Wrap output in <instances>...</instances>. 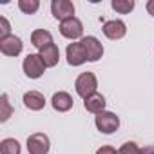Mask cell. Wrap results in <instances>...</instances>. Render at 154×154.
<instances>
[{"label": "cell", "mask_w": 154, "mask_h": 154, "mask_svg": "<svg viewBox=\"0 0 154 154\" xmlns=\"http://www.w3.org/2000/svg\"><path fill=\"white\" fill-rule=\"evenodd\" d=\"M96 87H98V80H96L94 72H91V71L82 72L78 78H76V82H74L76 93H78V96H82L84 100L89 98L91 94H94L96 93Z\"/></svg>", "instance_id": "cell-1"}, {"label": "cell", "mask_w": 154, "mask_h": 154, "mask_svg": "<svg viewBox=\"0 0 154 154\" xmlns=\"http://www.w3.org/2000/svg\"><path fill=\"white\" fill-rule=\"evenodd\" d=\"M45 67L47 65L44 63V60H42L40 54H27L24 58V63H22V69H24L26 76L31 78V80L40 78V76L44 74V71H45Z\"/></svg>", "instance_id": "cell-2"}, {"label": "cell", "mask_w": 154, "mask_h": 154, "mask_svg": "<svg viewBox=\"0 0 154 154\" xmlns=\"http://www.w3.org/2000/svg\"><path fill=\"white\" fill-rule=\"evenodd\" d=\"M94 123H96V127H98L100 132H103V134H112V132L118 131V127H120V118H118L114 112L103 111V112L96 114Z\"/></svg>", "instance_id": "cell-3"}, {"label": "cell", "mask_w": 154, "mask_h": 154, "mask_svg": "<svg viewBox=\"0 0 154 154\" xmlns=\"http://www.w3.org/2000/svg\"><path fill=\"white\" fill-rule=\"evenodd\" d=\"M60 35L69 38V40H76V38H82L84 35V24L72 17V18H67L63 22H60Z\"/></svg>", "instance_id": "cell-4"}, {"label": "cell", "mask_w": 154, "mask_h": 154, "mask_svg": "<svg viewBox=\"0 0 154 154\" xmlns=\"http://www.w3.org/2000/svg\"><path fill=\"white\" fill-rule=\"evenodd\" d=\"M51 147V141L47 134L44 132H35L27 138V150L29 154H47Z\"/></svg>", "instance_id": "cell-5"}, {"label": "cell", "mask_w": 154, "mask_h": 154, "mask_svg": "<svg viewBox=\"0 0 154 154\" xmlns=\"http://www.w3.org/2000/svg\"><path fill=\"white\" fill-rule=\"evenodd\" d=\"M82 45L85 49V54H87V62H98L103 54V45L102 42L96 38V36H84L82 40Z\"/></svg>", "instance_id": "cell-6"}, {"label": "cell", "mask_w": 154, "mask_h": 154, "mask_svg": "<svg viewBox=\"0 0 154 154\" xmlns=\"http://www.w3.org/2000/svg\"><path fill=\"white\" fill-rule=\"evenodd\" d=\"M51 13L56 20L63 22L67 18H72L74 15V4L69 0H53L51 2Z\"/></svg>", "instance_id": "cell-7"}, {"label": "cell", "mask_w": 154, "mask_h": 154, "mask_svg": "<svg viewBox=\"0 0 154 154\" xmlns=\"http://www.w3.org/2000/svg\"><path fill=\"white\" fill-rule=\"evenodd\" d=\"M65 54H67V63L72 65V67L82 65V63L87 62V54H85V49H84L82 42H72V44H69Z\"/></svg>", "instance_id": "cell-8"}, {"label": "cell", "mask_w": 154, "mask_h": 154, "mask_svg": "<svg viewBox=\"0 0 154 154\" xmlns=\"http://www.w3.org/2000/svg\"><path fill=\"white\" fill-rule=\"evenodd\" d=\"M22 49H24V44L15 35L0 38V51H2V54H6V56H18L22 53Z\"/></svg>", "instance_id": "cell-9"}, {"label": "cell", "mask_w": 154, "mask_h": 154, "mask_svg": "<svg viewBox=\"0 0 154 154\" xmlns=\"http://www.w3.org/2000/svg\"><path fill=\"white\" fill-rule=\"evenodd\" d=\"M102 31H103V35H105L109 40H120V38L125 36L127 26H125V22H122V20H109V22L103 24Z\"/></svg>", "instance_id": "cell-10"}, {"label": "cell", "mask_w": 154, "mask_h": 154, "mask_svg": "<svg viewBox=\"0 0 154 154\" xmlns=\"http://www.w3.org/2000/svg\"><path fill=\"white\" fill-rule=\"evenodd\" d=\"M72 96L69 94V93H65V91H58V93H54L53 94V98H51V105H53V109L54 111H58V112H67L71 107H72Z\"/></svg>", "instance_id": "cell-11"}, {"label": "cell", "mask_w": 154, "mask_h": 154, "mask_svg": "<svg viewBox=\"0 0 154 154\" xmlns=\"http://www.w3.org/2000/svg\"><path fill=\"white\" fill-rule=\"evenodd\" d=\"M24 105L29 111H42L45 107V98L38 91H29L24 94Z\"/></svg>", "instance_id": "cell-12"}, {"label": "cell", "mask_w": 154, "mask_h": 154, "mask_svg": "<svg viewBox=\"0 0 154 154\" xmlns=\"http://www.w3.org/2000/svg\"><path fill=\"white\" fill-rule=\"evenodd\" d=\"M38 54L42 56V60H44V63H45L47 67H54V65L58 63V60H60V49H58L56 44L45 45L44 49H40Z\"/></svg>", "instance_id": "cell-13"}, {"label": "cell", "mask_w": 154, "mask_h": 154, "mask_svg": "<svg viewBox=\"0 0 154 154\" xmlns=\"http://www.w3.org/2000/svg\"><path fill=\"white\" fill-rule=\"evenodd\" d=\"M84 107H85V111H89L93 114L103 112V109H105V98H103V94H100V93L91 94L89 98L84 100Z\"/></svg>", "instance_id": "cell-14"}, {"label": "cell", "mask_w": 154, "mask_h": 154, "mask_svg": "<svg viewBox=\"0 0 154 154\" xmlns=\"http://www.w3.org/2000/svg\"><path fill=\"white\" fill-rule=\"evenodd\" d=\"M31 44L36 49H44L45 45L53 44V35L47 29H36V31L31 33Z\"/></svg>", "instance_id": "cell-15"}, {"label": "cell", "mask_w": 154, "mask_h": 154, "mask_svg": "<svg viewBox=\"0 0 154 154\" xmlns=\"http://www.w3.org/2000/svg\"><path fill=\"white\" fill-rule=\"evenodd\" d=\"M0 154H20V143L15 138H6L0 143Z\"/></svg>", "instance_id": "cell-16"}, {"label": "cell", "mask_w": 154, "mask_h": 154, "mask_svg": "<svg viewBox=\"0 0 154 154\" xmlns=\"http://www.w3.org/2000/svg\"><path fill=\"white\" fill-rule=\"evenodd\" d=\"M13 114V107L9 103V98L8 94L4 93L2 96H0V122H8Z\"/></svg>", "instance_id": "cell-17"}, {"label": "cell", "mask_w": 154, "mask_h": 154, "mask_svg": "<svg viewBox=\"0 0 154 154\" xmlns=\"http://www.w3.org/2000/svg\"><path fill=\"white\" fill-rule=\"evenodd\" d=\"M112 9L116 13H122V15H127L134 9V0H112L111 2Z\"/></svg>", "instance_id": "cell-18"}, {"label": "cell", "mask_w": 154, "mask_h": 154, "mask_svg": "<svg viewBox=\"0 0 154 154\" xmlns=\"http://www.w3.org/2000/svg\"><path fill=\"white\" fill-rule=\"evenodd\" d=\"M18 8H20L22 13H26V15H33V13L38 11L40 2H38V0H18Z\"/></svg>", "instance_id": "cell-19"}, {"label": "cell", "mask_w": 154, "mask_h": 154, "mask_svg": "<svg viewBox=\"0 0 154 154\" xmlns=\"http://www.w3.org/2000/svg\"><path fill=\"white\" fill-rule=\"evenodd\" d=\"M118 154H145V150H141L134 141H127L118 149Z\"/></svg>", "instance_id": "cell-20"}, {"label": "cell", "mask_w": 154, "mask_h": 154, "mask_svg": "<svg viewBox=\"0 0 154 154\" xmlns=\"http://www.w3.org/2000/svg\"><path fill=\"white\" fill-rule=\"evenodd\" d=\"M11 35V26L8 22L6 17H0V38H4V36H9Z\"/></svg>", "instance_id": "cell-21"}, {"label": "cell", "mask_w": 154, "mask_h": 154, "mask_svg": "<svg viewBox=\"0 0 154 154\" xmlns=\"http://www.w3.org/2000/svg\"><path fill=\"white\" fill-rule=\"evenodd\" d=\"M96 154H118V150L114 147H111V145H103V147H100L96 150Z\"/></svg>", "instance_id": "cell-22"}, {"label": "cell", "mask_w": 154, "mask_h": 154, "mask_svg": "<svg viewBox=\"0 0 154 154\" xmlns=\"http://www.w3.org/2000/svg\"><path fill=\"white\" fill-rule=\"evenodd\" d=\"M147 13L150 17H154V0H149V2H147Z\"/></svg>", "instance_id": "cell-23"}]
</instances>
